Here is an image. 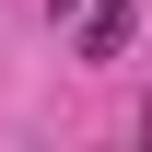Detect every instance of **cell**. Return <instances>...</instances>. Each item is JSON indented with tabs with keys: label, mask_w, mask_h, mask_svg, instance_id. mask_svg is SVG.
<instances>
[{
	"label": "cell",
	"mask_w": 152,
	"mask_h": 152,
	"mask_svg": "<svg viewBox=\"0 0 152 152\" xmlns=\"http://www.w3.org/2000/svg\"><path fill=\"white\" fill-rule=\"evenodd\" d=\"M70 23H82V58H117V47L140 35V12H129V0H82Z\"/></svg>",
	"instance_id": "cell-1"
},
{
	"label": "cell",
	"mask_w": 152,
	"mask_h": 152,
	"mask_svg": "<svg viewBox=\"0 0 152 152\" xmlns=\"http://www.w3.org/2000/svg\"><path fill=\"white\" fill-rule=\"evenodd\" d=\"M140 140H152V105H140Z\"/></svg>",
	"instance_id": "cell-2"
}]
</instances>
